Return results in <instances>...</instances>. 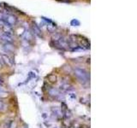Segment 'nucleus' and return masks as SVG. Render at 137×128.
Returning a JSON list of instances; mask_svg holds the SVG:
<instances>
[{
    "label": "nucleus",
    "mask_w": 137,
    "mask_h": 128,
    "mask_svg": "<svg viewBox=\"0 0 137 128\" xmlns=\"http://www.w3.org/2000/svg\"><path fill=\"white\" fill-rule=\"evenodd\" d=\"M80 24L81 22L77 19H72L71 22H70V25L73 26V27H78V26H80Z\"/></svg>",
    "instance_id": "obj_6"
},
{
    "label": "nucleus",
    "mask_w": 137,
    "mask_h": 128,
    "mask_svg": "<svg viewBox=\"0 0 137 128\" xmlns=\"http://www.w3.org/2000/svg\"><path fill=\"white\" fill-rule=\"evenodd\" d=\"M8 96V93L6 91H3V90H0V98H4Z\"/></svg>",
    "instance_id": "obj_7"
},
{
    "label": "nucleus",
    "mask_w": 137,
    "mask_h": 128,
    "mask_svg": "<svg viewBox=\"0 0 137 128\" xmlns=\"http://www.w3.org/2000/svg\"><path fill=\"white\" fill-rule=\"evenodd\" d=\"M75 75L77 77V79L82 83H87L90 79V75L87 71L82 68H75Z\"/></svg>",
    "instance_id": "obj_1"
},
{
    "label": "nucleus",
    "mask_w": 137,
    "mask_h": 128,
    "mask_svg": "<svg viewBox=\"0 0 137 128\" xmlns=\"http://www.w3.org/2000/svg\"><path fill=\"white\" fill-rule=\"evenodd\" d=\"M32 28H33V31H34V33L35 35H37L38 37H40V38H42V37H43L41 30H40V27H39V26H38L35 22H33Z\"/></svg>",
    "instance_id": "obj_5"
},
{
    "label": "nucleus",
    "mask_w": 137,
    "mask_h": 128,
    "mask_svg": "<svg viewBox=\"0 0 137 128\" xmlns=\"http://www.w3.org/2000/svg\"><path fill=\"white\" fill-rule=\"evenodd\" d=\"M4 104L3 101H1V100H0V110L3 109H4Z\"/></svg>",
    "instance_id": "obj_8"
},
{
    "label": "nucleus",
    "mask_w": 137,
    "mask_h": 128,
    "mask_svg": "<svg viewBox=\"0 0 137 128\" xmlns=\"http://www.w3.org/2000/svg\"><path fill=\"white\" fill-rule=\"evenodd\" d=\"M4 67V62H3V60H2L1 56H0V68H2Z\"/></svg>",
    "instance_id": "obj_9"
},
{
    "label": "nucleus",
    "mask_w": 137,
    "mask_h": 128,
    "mask_svg": "<svg viewBox=\"0 0 137 128\" xmlns=\"http://www.w3.org/2000/svg\"><path fill=\"white\" fill-rule=\"evenodd\" d=\"M75 39L78 43H79L80 46L83 49H89L90 48V44L88 41L85 38L81 37V36H75Z\"/></svg>",
    "instance_id": "obj_2"
},
{
    "label": "nucleus",
    "mask_w": 137,
    "mask_h": 128,
    "mask_svg": "<svg viewBox=\"0 0 137 128\" xmlns=\"http://www.w3.org/2000/svg\"><path fill=\"white\" fill-rule=\"evenodd\" d=\"M0 40L3 43H12L13 42V39H12V37L4 33H0Z\"/></svg>",
    "instance_id": "obj_4"
},
{
    "label": "nucleus",
    "mask_w": 137,
    "mask_h": 128,
    "mask_svg": "<svg viewBox=\"0 0 137 128\" xmlns=\"http://www.w3.org/2000/svg\"><path fill=\"white\" fill-rule=\"evenodd\" d=\"M3 82H4L3 79H2V77H0V86H1V84H3Z\"/></svg>",
    "instance_id": "obj_11"
},
{
    "label": "nucleus",
    "mask_w": 137,
    "mask_h": 128,
    "mask_svg": "<svg viewBox=\"0 0 137 128\" xmlns=\"http://www.w3.org/2000/svg\"><path fill=\"white\" fill-rule=\"evenodd\" d=\"M0 56H1L2 60H3L4 64H7V65L9 66V67H11L12 65H13V63H14L13 59H12L9 55H5V54H0Z\"/></svg>",
    "instance_id": "obj_3"
},
{
    "label": "nucleus",
    "mask_w": 137,
    "mask_h": 128,
    "mask_svg": "<svg viewBox=\"0 0 137 128\" xmlns=\"http://www.w3.org/2000/svg\"><path fill=\"white\" fill-rule=\"evenodd\" d=\"M57 1H60V2H65V3H70V0H57Z\"/></svg>",
    "instance_id": "obj_10"
}]
</instances>
